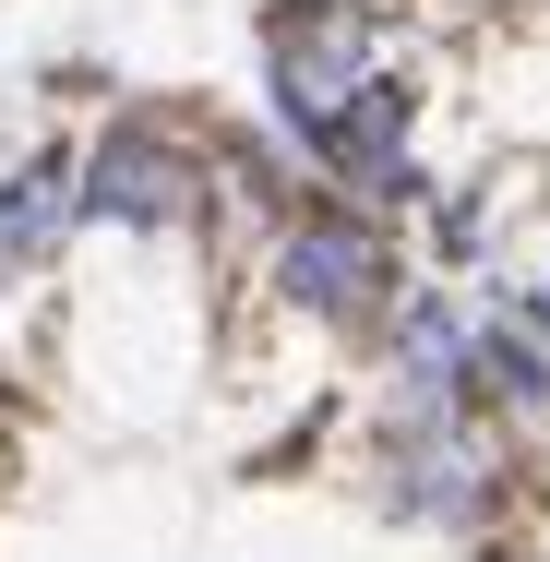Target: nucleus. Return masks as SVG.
<instances>
[{
    "instance_id": "f257e3e1",
    "label": "nucleus",
    "mask_w": 550,
    "mask_h": 562,
    "mask_svg": "<svg viewBox=\"0 0 550 562\" xmlns=\"http://www.w3.org/2000/svg\"><path fill=\"white\" fill-rule=\"evenodd\" d=\"M276 300L312 312V324H335V336H383L395 300H407V263H395L383 216H359V204H300V216L276 227Z\"/></svg>"
},
{
    "instance_id": "f03ea898",
    "label": "nucleus",
    "mask_w": 550,
    "mask_h": 562,
    "mask_svg": "<svg viewBox=\"0 0 550 562\" xmlns=\"http://www.w3.org/2000/svg\"><path fill=\"white\" fill-rule=\"evenodd\" d=\"M371 72H383V0H276L263 12V85H276V120L312 156Z\"/></svg>"
},
{
    "instance_id": "7ed1b4c3",
    "label": "nucleus",
    "mask_w": 550,
    "mask_h": 562,
    "mask_svg": "<svg viewBox=\"0 0 550 562\" xmlns=\"http://www.w3.org/2000/svg\"><path fill=\"white\" fill-rule=\"evenodd\" d=\"M204 180H216V144H192L180 120L120 109L85 156H72V216L109 227H192L204 216Z\"/></svg>"
},
{
    "instance_id": "20e7f679",
    "label": "nucleus",
    "mask_w": 550,
    "mask_h": 562,
    "mask_svg": "<svg viewBox=\"0 0 550 562\" xmlns=\"http://www.w3.org/2000/svg\"><path fill=\"white\" fill-rule=\"evenodd\" d=\"M383 503L407 527H479L491 515V431L467 407L442 419H383Z\"/></svg>"
},
{
    "instance_id": "39448f33",
    "label": "nucleus",
    "mask_w": 550,
    "mask_h": 562,
    "mask_svg": "<svg viewBox=\"0 0 550 562\" xmlns=\"http://www.w3.org/2000/svg\"><path fill=\"white\" fill-rule=\"evenodd\" d=\"M454 359H467V312L442 288H407L395 324H383V395H395V419H442L454 407Z\"/></svg>"
},
{
    "instance_id": "423d86ee",
    "label": "nucleus",
    "mask_w": 550,
    "mask_h": 562,
    "mask_svg": "<svg viewBox=\"0 0 550 562\" xmlns=\"http://www.w3.org/2000/svg\"><path fill=\"white\" fill-rule=\"evenodd\" d=\"M454 407H467V419H550V359L515 336V324H467Z\"/></svg>"
},
{
    "instance_id": "0eeeda50",
    "label": "nucleus",
    "mask_w": 550,
    "mask_h": 562,
    "mask_svg": "<svg viewBox=\"0 0 550 562\" xmlns=\"http://www.w3.org/2000/svg\"><path fill=\"white\" fill-rule=\"evenodd\" d=\"M60 227H72V156H60V144H36V156L0 180V288H12V276H36V263L60 251Z\"/></svg>"
},
{
    "instance_id": "6e6552de",
    "label": "nucleus",
    "mask_w": 550,
    "mask_h": 562,
    "mask_svg": "<svg viewBox=\"0 0 550 562\" xmlns=\"http://www.w3.org/2000/svg\"><path fill=\"white\" fill-rule=\"evenodd\" d=\"M407 120H419V85L383 60V72L347 97V120L324 132V168H335V180H371V168H395V156H407Z\"/></svg>"
},
{
    "instance_id": "1a4fd4ad",
    "label": "nucleus",
    "mask_w": 550,
    "mask_h": 562,
    "mask_svg": "<svg viewBox=\"0 0 550 562\" xmlns=\"http://www.w3.org/2000/svg\"><path fill=\"white\" fill-rule=\"evenodd\" d=\"M515 312H527V324H539V336H550V288H515Z\"/></svg>"
},
{
    "instance_id": "9d476101",
    "label": "nucleus",
    "mask_w": 550,
    "mask_h": 562,
    "mask_svg": "<svg viewBox=\"0 0 550 562\" xmlns=\"http://www.w3.org/2000/svg\"><path fill=\"white\" fill-rule=\"evenodd\" d=\"M503 562H515V551H503Z\"/></svg>"
}]
</instances>
